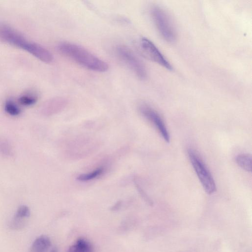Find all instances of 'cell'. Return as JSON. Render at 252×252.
<instances>
[{"instance_id":"6da1fadb","label":"cell","mask_w":252,"mask_h":252,"mask_svg":"<svg viewBox=\"0 0 252 252\" xmlns=\"http://www.w3.org/2000/svg\"><path fill=\"white\" fill-rule=\"evenodd\" d=\"M57 48L61 54L87 69L99 72L106 71L108 69L106 62L78 45L63 42L58 45Z\"/></svg>"},{"instance_id":"7a4b0ae2","label":"cell","mask_w":252,"mask_h":252,"mask_svg":"<svg viewBox=\"0 0 252 252\" xmlns=\"http://www.w3.org/2000/svg\"><path fill=\"white\" fill-rule=\"evenodd\" d=\"M154 23L162 38L168 42H173L176 39V31L168 13L160 6L155 5L151 9Z\"/></svg>"},{"instance_id":"3957f363","label":"cell","mask_w":252,"mask_h":252,"mask_svg":"<svg viewBox=\"0 0 252 252\" xmlns=\"http://www.w3.org/2000/svg\"><path fill=\"white\" fill-rule=\"evenodd\" d=\"M0 40L22 49L34 57L40 48V44L27 40L14 29L6 25H0Z\"/></svg>"},{"instance_id":"277c9868","label":"cell","mask_w":252,"mask_h":252,"mask_svg":"<svg viewBox=\"0 0 252 252\" xmlns=\"http://www.w3.org/2000/svg\"><path fill=\"white\" fill-rule=\"evenodd\" d=\"M188 156L193 169L205 191L209 194L216 190L214 180L198 154L192 149L188 150Z\"/></svg>"},{"instance_id":"5b68a950","label":"cell","mask_w":252,"mask_h":252,"mask_svg":"<svg viewBox=\"0 0 252 252\" xmlns=\"http://www.w3.org/2000/svg\"><path fill=\"white\" fill-rule=\"evenodd\" d=\"M118 57L141 80L147 77V72L142 63L128 47L119 45L116 48Z\"/></svg>"},{"instance_id":"8992f818","label":"cell","mask_w":252,"mask_h":252,"mask_svg":"<svg viewBox=\"0 0 252 252\" xmlns=\"http://www.w3.org/2000/svg\"><path fill=\"white\" fill-rule=\"evenodd\" d=\"M139 47L142 54L148 59L171 70L172 66L158 48L150 40L145 37L140 39Z\"/></svg>"},{"instance_id":"52a82bcc","label":"cell","mask_w":252,"mask_h":252,"mask_svg":"<svg viewBox=\"0 0 252 252\" xmlns=\"http://www.w3.org/2000/svg\"><path fill=\"white\" fill-rule=\"evenodd\" d=\"M139 109L141 114L154 125L163 139L169 142L170 135L160 114L153 108L146 104L141 105Z\"/></svg>"},{"instance_id":"ba28073f","label":"cell","mask_w":252,"mask_h":252,"mask_svg":"<svg viewBox=\"0 0 252 252\" xmlns=\"http://www.w3.org/2000/svg\"><path fill=\"white\" fill-rule=\"evenodd\" d=\"M51 245L50 239L48 236L41 235L33 242L29 252H47Z\"/></svg>"},{"instance_id":"9c48e42d","label":"cell","mask_w":252,"mask_h":252,"mask_svg":"<svg viewBox=\"0 0 252 252\" xmlns=\"http://www.w3.org/2000/svg\"><path fill=\"white\" fill-rule=\"evenodd\" d=\"M66 252H94V248L90 241L80 238L68 249Z\"/></svg>"},{"instance_id":"30bf717a","label":"cell","mask_w":252,"mask_h":252,"mask_svg":"<svg viewBox=\"0 0 252 252\" xmlns=\"http://www.w3.org/2000/svg\"><path fill=\"white\" fill-rule=\"evenodd\" d=\"M66 100L62 97H57L50 100L45 107V111L47 113L54 112L63 107L65 103Z\"/></svg>"},{"instance_id":"8fae6325","label":"cell","mask_w":252,"mask_h":252,"mask_svg":"<svg viewBox=\"0 0 252 252\" xmlns=\"http://www.w3.org/2000/svg\"><path fill=\"white\" fill-rule=\"evenodd\" d=\"M237 164L242 169L248 172L252 171V156L248 154H241L235 158Z\"/></svg>"},{"instance_id":"7c38bea8","label":"cell","mask_w":252,"mask_h":252,"mask_svg":"<svg viewBox=\"0 0 252 252\" xmlns=\"http://www.w3.org/2000/svg\"><path fill=\"white\" fill-rule=\"evenodd\" d=\"M104 169L103 167H99L93 171L79 175L77 177V179L78 180L81 182L89 181L93 180L102 175L104 172Z\"/></svg>"},{"instance_id":"4fadbf2b","label":"cell","mask_w":252,"mask_h":252,"mask_svg":"<svg viewBox=\"0 0 252 252\" xmlns=\"http://www.w3.org/2000/svg\"><path fill=\"white\" fill-rule=\"evenodd\" d=\"M5 111L12 116H18L21 113L19 106L12 100H7L4 104Z\"/></svg>"},{"instance_id":"5bb4252c","label":"cell","mask_w":252,"mask_h":252,"mask_svg":"<svg viewBox=\"0 0 252 252\" xmlns=\"http://www.w3.org/2000/svg\"><path fill=\"white\" fill-rule=\"evenodd\" d=\"M37 100V97L32 94H27L22 95L19 98V103L24 106H29L34 104Z\"/></svg>"},{"instance_id":"9a60e30c","label":"cell","mask_w":252,"mask_h":252,"mask_svg":"<svg viewBox=\"0 0 252 252\" xmlns=\"http://www.w3.org/2000/svg\"><path fill=\"white\" fill-rule=\"evenodd\" d=\"M30 210L26 205H21L17 210L14 216L23 218L28 219L30 216Z\"/></svg>"},{"instance_id":"2e32d148","label":"cell","mask_w":252,"mask_h":252,"mask_svg":"<svg viewBox=\"0 0 252 252\" xmlns=\"http://www.w3.org/2000/svg\"><path fill=\"white\" fill-rule=\"evenodd\" d=\"M0 152L6 156H9L11 153V146L5 140H0Z\"/></svg>"},{"instance_id":"e0dca14e","label":"cell","mask_w":252,"mask_h":252,"mask_svg":"<svg viewBox=\"0 0 252 252\" xmlns=\"http://www.w3.org/2000/svg\"><path fill=\"white\" fill-rule=\"evenodd\" d=\"M121 205V203H117L116 205V206H114L113 207V209H115V210H116L117 209V208L120 207Z\"/></svg>"},{"instance_id":"ac0fdd59","label":"cell","mask_w":252,"mask_h":252,"mask_svg":"<svg viewBox=\"0 0 252 252\" xmlns=\"http://www.w3.org/2000/svg\"><path fill=\"white\" fill-rule=\"evenodd\" d=\"M50 252H58L56 249H53L52 250V251Z\"/></svg>"}]
</instances>
